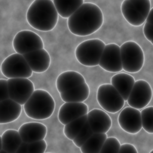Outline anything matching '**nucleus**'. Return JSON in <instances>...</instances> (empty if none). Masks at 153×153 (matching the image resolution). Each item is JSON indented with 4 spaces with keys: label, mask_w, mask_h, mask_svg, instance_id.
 Masks as SVG:
<instances>
[{
    "label": "nucleus",
    "mask_w": 153,
    "mask_h": 153,
    "mask_svg": "<svg viewBox=\"0 0 153 153\" xmlns=\"http://www.w3.org/2000/svg\"><path fill=\"white\" fill-rule=\"evenodd\" d=\"M103 23L100 8L90 2L84 3L68 20L70 32L77 36H84L98 30Z\"/></svg>",
    "instance_id": "1"
},
{
    "label": "nucleus",
    "mask_w": 153,
    "mask_h": 153,
    "mask_svg": "<svg viewBox=\"0 0 153 153\" xmlns=\"http://www.w3.org/2000/svg\"><path fill=\"white\" fill-rule=\"evenodd\" d=\"M143 31L146 38L153 44V25L146 22L144 25Z\"/></svg>",
    "instance_id": "31"
},
{
    "label": "nucleus",
    "mask_w": 153,
    "mask_h": 153,
    "mask_svg": "<svg viewBox=\"0 0 153 153\" xmlns=\"http://www.w3.org/2000/svg\"><path fill=\"white\" fill-rule=\"evenodd\" d=\"M1 70L2 74L8 79L28 78L33 74L23 55L17 53L10 55L3 61Z\"/></svg>",
    "instance_id": "7"
},
{
    "label": "nucleus",
    "mask_w": 153,
    "mask_h": 153,
    "mask_svg": "<svg viewBox=\"0 0 153 153\" xmlns=\"http://www.w3.org/2000/svg\"><path fill=\"white\" fill-rule=\"evenodd\" d=\"M94 133L90 127L88 122L87 121L79 133L72 141L77 147L81 148Z\"/></svg>",
    "instance_id": "27"
},
{
    "label": "nucleus",
    "mask_w": 153,
    "mask_h": 153,
    "mask_svg": "<svg viewBox=\"0 0 153 153\" xmlns=\"http://www.w3.org/2000/svg\"><path fill=\"white\" fill-rule=\"evenodd\" d=\"M99 65L103 69L108 72H121L123 69L119 45L115 43L106 44Z\"/></svg>",
    "instance_id": "12"
},
{
    "label": "nucleus",
    "mask_w": 153,
    "mask_h": 153,
    "mask_svg": "<svg viewBox=\"0 0 153 153\" xmlns=\"http://www.w3.org/2000/svg\"><path fill=\"white\" fill-rule=\"evenodd\" d=\"M90 88L85 82L76 86L71 90L60 94V97L65 102H83L89 96Z\"/></svg>",
    "instance_id": "22"
},
{
    "label": "nucleus",
    "mask_w": 153,
    "mask_h": 153,
    "mask_svg": "<svg viewBox=\"0 0 153 153\" xmlns=\"http://www.w3.org/2000/svg\"><path fill=\"white\" fill-rule=\"evenodd\" d=\"M13 45L16 52L22 55L44 48L41 38L36 33L29 30L19 32L13 39Z\"/></svg>",
    "instance_id": "9"
},
{
    "label": "nucleus",
    "mask_w": 153,
    "mask_h": 153,
    "mask_svg": "<svg viewBox=\"0 0 153 153\" xmlns=\"http://www.w3.org/2000/svg\"><path fill=\"white\" fill-rule=\"evenodd\" d=\"M105 45V42L99 39L84 41L76 48V58L84 66H96L99 65Z\"/></svg>",
    "instance_id": "4"
},
{
    "label": "nucleus",
    "mask_w": 153,
    "mask_h": 153,
    "mask_svg": "<svg viewBox=\"0 0 153 153\" xmlns=\"http://www.w3.org/2000/svg\"><path fill=\"white\" fill-rule=\"evenodd\" d=\"M24 111L27 117L33 120H43L50 118L55 109V102L47 91L38 89L26 102Z\"/></svg>",
    "instance_id": "3"
},
{
    "label": "nucleus",
    "mask_w": 153,
    "mask_h": 153,
    "mask_svg": "<svg viewBox=\"0 0 153 153\" xmlns=\"http://www.w3.org/2000/svg\"><path fill=\"white\" fill-rule=\"evenodd\" d=\"M111 84L127 101L135 83L133 76L127 73H118L114 75L111 79Z\"/></svg>",
    "instance_id": "20"
},
{
    "label": "nucleus",
    "mask_w": 153,
    "mask_h": 153,
    "mask_svg": "<svg viewBox=\"0 0 153 153\" xmlns=\"http://www.w3.org/2000/svg\"><path fill=\"white\" fill-rule=\"evenodd\" d=\"M19 132L23 142L27 143L44 139L47 135V127L40 123L29 122L23 124Z\"/></svg>",
    "instance_id": "15"
},
{
    "label": "nucleus",
    "mask_w": 153,
    "mask_h": 153,
    "mask_svg": "<svg viewBox=\"0 0 153 153\" xmlns=\"http://www.w3.org/2000/svg\"><path fill=\"white\" fill-rule=\"evenodd\" d=\"M22 105L11 99L0 101V124L16 120L22 112Z\"/></svg>",
    "instance_id": "19"
},
{
    "label": "nucleus",
    "mask_w": 153,
    "mask_h": 153,
    "mask_svg": "<svg viewBox=\"0 0 153 153\" xmlns=\"http://www.w3.org/2000/svg\"><path fill=\"white\" fill-rule=\"evenodd\" d=\"M123 69L130 73L139 72L143 67L145 57L143 50L136 42L129 41L120 47Z\"/></svg>",
    "instance_id": "6"
},
{
    "label": "nucleus",
    "mask_w": 153,
    "mask_h": 153,
    "mask_svg": "<svg viewBox=\"0 0 153 153\" xmlns=\"http://www.w3.org/2000/svg\"><path fill=\"white\" fill-rule=\"evenodd\" d=\"M120 146V142L116 137H108L105 140L100 153H119Z\"/></svg>",
    "instance_id": "28"
},
{
    "label": "nucleus",
    "mask_w": 153,
    "mask_h": 153,
    "mask_svg": "<svg viewBox=\"0 0 153 153\" xmlns=\"http://www.w3.org/2000/svg\"><path fill=\"white\" fill-rule=\"evenodd\" d=\"M0 153H8V152H6V151H4L3 149H1V150Z\"/></svg>",
    "instance_id": "35"
},
{
    "label": "nucleus",
    "mask_w": 153,
    "mask_h": 153,
    "mask_svg": "<svg viewBox=\"0 0 153 153\" xmlns=\"http://www.w3.org/2000/svg\"><path fill=\"white\" fill-rule=\"evenodd\" d=\"M87 121V115H85L65 125L63 129L64 134L68 139L73 140Z\"/></svg>",
    "instance_id": "25"
},
{
    "label": "nucleus",
    "mask_w": 153,
    "mask_h": 153,
    "mask_svg": "<svg viewBox=\"0 0 153 153\" xmlns=\"http://www.w3.org/2000/svg\"><path fill=\"white\" fill-rule=\"evenodd\" d=\"M142 125L148 133H153V106L143 108L141 111Z\"/></svg>",
    "instance_id": "26"
},
{
    "label": "nucleus",
    "mask_w": 153,
    "mask_h": 153,
    "mask_svg": "<svg viewBox=\"0 0 153 153\" xmlns=\"http://www.w3.org/2000/svg\"><path fill=\"white\" fill-rule=\"evenodd\" d=\"M149 153H153V149H152V150Z\"/></svg>",
    "instance_id": "36"
},
{
    "label": "nucleus",
    "mask_w": 153,
    "mask_h": 153,
    "mask_svg": "<svg viewBox=\"0 0 153 153\" xmlns=\"http://www.w3.org/2000/svg\"><path fill=\"white\" fill-rule=\"evenodd\" d=\"M10 99L24 105L35 91L33 82L28 78H10L7 80Z\"/></svg>",
    "instance_id": "10"
},
{
    "label": "nucleus",
    "mask_w": 153,
    "mask_h": 153,
    "mask_svg": "<svg viewBox=\"0 0 153 153\" xmlns=\"http://www.w3.org/2000/svg\"><path fill=\"white\" fill-rule=\"evenodd\" d=\"M47 145L44 139L28 143L27 153H45Z\"/></svg>",
    "instance_id": "29"
},
{
    "label": "nucleus",
    "mask_w": 153,
    "mask_h": 153,
    "mask_svg": "<svg viewBox=\"0 0 153 153\" xmlns=\"http://www.w3.org/2000/svg\"><path fill=\"white\" fill-rule=\"evenodd\" d=\"M108 138L106 133H94L80 148L82 153H100Z\"/></svg>",
    "instance_id": "24"
},
{
    "label": "nucleus",
    "mask_w": 153,
    "mask_h": 153,
    "mask_svg": "<svg viewBox=\"0 0 153 153\" xmlns=\"http://www.w3.org/2000/svg\"><path fill=\"white\" fill-rule=\"evenodd\" d=\"M58 15L53 1L35 0L27 11L26 19L34 29L47 32L56 26Z\"/></svg>",
    "instance_id": "2"
},
{
    "label": "nucleus",
    "mask_w": 153,
    "mask_h": 153,
    "mask_svg": "<svg viewBox=\"0 0 153 153\" xmlns=\"http://www.w3.org/2000/svg\"><path fill=\"white\" fill-rule=\"evenodd\" d=\"M56 9L62 17L69 19L84 3L83 0H53Z\"/></svg>",
    "instance_id": "23"
},
{
    "label": "nucleus",
    "mask_w": 153,
    "mask_h": 153,
    "mask_svg": "<svg viewBox=\"0 0 153 153\" xmlns=\"http://www.w3.org/2000/svg\"><path fill=\"white\" fill-rule=\"evenodd\" d=\"M118 121L121 128L130 134H136L142 128L141 112L130 106L124 108L120 112Z\"/></svg>",
    "instance_id": "13"
},
{
    "label": "nucleus",
    "mask_w": 153,
    "mask_h": 153,
    "mask_svg": "<svg viewBox=\"0 0 153 153\" xmlns=\"http://www.w3.org/2000/svg\"><path fill=\"white\" fill-rule=\"evenodd\" d=\"M10 99L7 80L0 79V101Z\"/></svg>",
    "instance_id": "30"
},
{
    "label": "nucleus",
    "mask_w": 153,
    "mask_h": 153,
    "mask_svg": "<svg viewBox=\"0 0 153 153\" xmlns=\"http://www.w3.org/2000/svg\"><path fill=\"white\" fill-rule=\"evenodd\" d=\"M23 57L32 71L36 73L45 72L50 65V56L44 48L28 53Z\"/></svg>",
    "instance_id": "17"
},
{
    "label": "nucleus",
    "mask_w": 153,
    "mask_h": 153,
    "mask_svg": "<svg viewBox=\"0 0 153 153\" xmlns=\"http://www.w3.org/2000/svg\"><path fill=\"white\" fill-rule=\"evenodd\" d=\"M146 22L148 23L153 25V7L150 10V11L146 20Z\"/></svg>",
    "instance_id": "34"
},
{
    "label": "nucleus",
    "mask_w": 153,
    "mask_h": 153,
    "mask_svg": "<svg viewBox=\"0 0 153 153\" xmlns=\"http://www.w3.org/2000/svg\"><path fill=\"white\" fill-rule=\"evenodd\" d=\"M119 153H138L134 145L130 143H124L121 145Z\"/></svg>",
    "instance_id": "32"
},
{
    "label": "nucleus",
    "mask_w": 153,
    "mask_h": 153,
    "mask_svg": "<svg viewBox=\"0 0 153 153\" xmlns=\"http://www.w3.org/2000/svg\"><path fill=\"white\" fill-rule=\"evenodd\" d=\"M97 100L106 111L115 114L124 105V100L111 84L100 85L97 91Z\"/></svg>",
    "instance_id": "8"
},
{
    "label": "nucleus",
    "mask_w": 153,
    "mask_h": 153,
    "mask_svg": "<svg viewBox=\"0 0 153 153\" xmlns=\"http://www.w3.org/2000/svg\"><path fill=\"white\" fill-rule=\"evenodd\" d=\"M28 143L26 142H22L21 145L19 146L16 153H27Z\"/></svg>",
    "instance_id": "33"
},
{
    "label": "nucleus",
    "mask_w": 153,
    "mask_h": 153,
    "mask_svg": "<svg viewBox=\"0 0 153 153\" xmlns=\"http://www.w3.org/2000/svg\"><path fill=\"white\" fill-rule=\"evenodd\" d=\"M22 142V139L17 130L8 129L1 135V149L8 153H16Z\"/></svg>",
    "instance_id": "21"
},
{
    "label": "nucleus",
    "mask_w": 153,
    "mask_h": 153,
    "mask_svg": "<svg viewBox=\"0 0 153 153\" xmlns=\"http://www.w3.org/2000/svg\"><path fill=\"white\" fill-rule=\"evenodd\" d=\"M85 82V78L81 74L74 71H68L59 75L56 80V87L60 94Z\"/></svg>",
    "instance_id": "18"
},
{
    "label": "nucleus",
    "mask_w": 153,
    "mask_h": 153,
    "mask_svg": "<svg viewBox=\"0 0 153 153\" xmlns=\"http://www.w3.org/2000/svg\"><path fill=\"white\" fill-rule=\"evenodd\" d=\"M152 97V90L150 84L145 80L139 79L135 81L127 101L130 107L141 109L149 103Z\"/></svg>",
    "instance_id": "11"
},
{
    "label": "nucleus",
    "mask_w": 153,
    "mask_h": 153,
    "mask_svg": "<svg viewBox=\"0 0 153 153\" xmlns=\"http://www.w3.org/2000/svg\"><path fill=\"white\" fill-rule=\"evenodd\" d=\"M149 0H124L121 6L126 21L132 26H141L147 19L151 10Z\"/></svg>",
    "instance_id": "5"
},
{
    "label": "nucleus",
    "mask_w": 153,
    "mask_h": 153,
    "mask_svg": "<svg viewBox=\"0 0 153 153\" xmlns=\"http://www.w3.org/2000/svg\"><path fill=\"white\" fill-rule=\"evenodd\" d=\"M87 121L94 133H106L112 126L109 115L99 109H93L88 112Z\"/></svg>",
    "instance_id": "16"
},
{
    "label": "nucleus",
    "mask_w": 153,
    "mask_h": 153,
    "mask_svg": "<svg viewBox=\"0 0 153 153\" xmlns=\"http://www.w3.org/2000/svg\"><path fill=\"white\" fill-rule=\"evenodd\" d=\"M88 112V106L84 102H65L60 108L58 119L60 123L66 125Z\"/></svg>",
    "instance_id": "14"
},
{
    "label": "nucleus",
    "mask_w": 153,
    "mask_h": 153,
    "mask_svg": "<svg viewBox=\"0 0 153 153\" xmlns=\"http://www.w3.org/2000/svg\"><path fill=\"white\" fill-rule=\"evenodd\" d=\"M47 153H50V152H47Z\"/></svg>",
    "instance_id": "37"
}]
</instances>
